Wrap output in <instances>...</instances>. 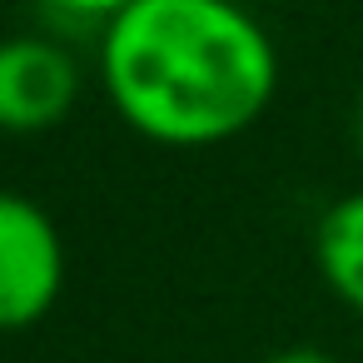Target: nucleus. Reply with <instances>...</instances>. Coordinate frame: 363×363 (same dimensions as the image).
Listing matches in <instances>:
<instances>
[{"label": "nucleus", "instance_id": "1", "mask_svg": "<svg viewBox=\"0 0 363 363\" xmlns=\"http://www.w3.org/2000/svg\"><path fill=\"white\" fill-rule=\"evenodd\" d=\"M95 60L115 115L164 150L244 135L279 90V50L239 0H135Z\"/></svg>", "mask_w": 363, "mask_h": 363}, {"label": "nucleus", "instance_id": "2", "mask_svg": "<svg viewBox=\"0 0 363 363\" xmlns=\"http://www.w3.org/2000/svg\"><path fill=\"white\" fill-rule=\"evenodd\" d=\"M65 289V244L55 219L16 189H0V333L35 328Z\"/></svg>", "mask_w": 363, "mask_h": 363}, {"label": "nucleus", "instance_id": "3", "mask_svg": "<svg viewBox=\"0 0 363 363\" xmlns=\"http://www.w3.org/2000/svg\"><path fill=\"white\" fill-rule=\"evenodd\" d=\"M80 100V60L50 35L0 40V135H45Z\"/></svg>", "mask_w": 363, "mask_h": 363}, {"label": "nucleus", "instance_id": "4", "mask_svg": "<svg viewBox=\"0 0 363 363\" xmlns=\"http://www.w3.org/2000/svg\"><path fill=\"white\" fill-rule=\"evenodd\" d=\"M313 264L338 303L363 313V189L333 199L313 229Z\"/></svg>", "mask_w": 363, "mask_h": 363}, {"label": "nucleus", "instance_id": "5", "mask_svg": "<svg viewBox=\"0 0 363 363\" xmlns=\"http://www.w3.org/2000/svg\"><path fill=\"white\" fill-rule=\"evenodd\" d=\"M45 6V16L50 21H60V26H85V30H105L120 11H130L135 0H40Z\"/></svg>", "mask_w": 363, "mask_h": 363}, {"label": "nucleus", "instance_id": "6", "mask_svg": "<svg viewBox=\"0 0 363 363\" xmlns=\"http://www.w3.org/2000/svg\"><path fill=\"white\" fill-rule=\"evenodd\" d=\"M264 363H338V358L323 353V348H284V353H274V358H264Z\"/></svg>", "mask_w": 363, "mask_h": 363}, {"label": "nucleus", "instance_id": "7", "mask_svg": "<svg viewBox=\"0 0 363 363\" xmlns=\"http://www.w3.org/2000/svg\"><path fill=\"white\" fill-rule=\"evenodd\" d=\"M353 145L363 155V90H358V105H353Z\"/></svg>", "mask_w": 363, "mask_h": 363}]
</instances>
